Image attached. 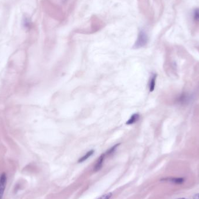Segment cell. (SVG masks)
Instances as JSON below:
<instances>
[{"mask_svg": "<svg viewBox=\"0 0 199 199\" xmlns=\"http://www.w3.org/2000/svg\"><path fill=\"white\" fill-rule=\"evenodd\" d=\"M156 79H157V75L153 74L152 75L149 81V90L150 92H153L155 86H156Z\"/></svg>", "mask_w": 199, "mask_h": 199, "instance_id": "4", "label": "cell"}, {"mask_svg": "<svg viewBox=\"0 0 199 199\" xmlns=\"http://www.w3.org/2000/svg\"><path fill=\"white\" fill-rule=\"evenodd\" d=\"M94 152V151L93 150H90L89 151L87 152V153H86L85 156H83L79 160L78 162H82L86 161V160H87L90 157H91V156L93 154Z\"/></svg>", "mask_w": 199, "mask_h": 199, "instance_id": "6", "label": "cell"}, {"mask_svg": "<svg viewBox=\"0 0 199 199\" xmlns=\"http://www.w3.org/2000/svg\"><path fill=\"white\" fill-rule=\"evenodd\" d=\"M193 199H199V193H197L194 195Z\"/></svg>", "mask_w": 199, "mask_h": 199, "instance_id": "13", "label": "cell"}, {"mask_svg": "<svg viewBox=\"0 0 199 199\" xmlns=\"http://www.w3.org/2000/svg\"><path fill=\"white\" fill-rule=\"evenodd\" d=\"M186 199V198H179V199Z\"/></svg>", "mask_w": 199, "mask_h": 199, "instance_id": "15", "label": "cell"}, {"mask_svg": "<svg viewBox=\"0 0 199 199\" xmlns=\"http://www.w3.org/2000/svg\"><path fill=\"white\" fill-rule=\"evenodd\" d=\"M104 158H105V154H101V156H100L99 159L97 161L96 165L94 166V171L96 172L99 171V170L101 169V168H102L103 162L104 160Z\"/></svg>", "mask_w": 199, "mask_h": 199, "instance_id": "3", "label": "cell"}, {"mask_svg": "<svg viewBox=\"0 0 199 199\" xmlns=\"http://www.w3.org/2000/svg\"><path fill=\"white\" fill-rule=\"evenodd\" d=\"M189 100V96L186 94H182L178 97V101L179 103H185Z\"/></svg>", "mask_w": 199, "mask_h": 199, "instance_id": "7", "label": "cell"}, {"mask_svg": "<svg viewBox=\"0 0 199 199\" xmlns=\"http://www.w3.org/2000/svg\"><path fill=\"white\" fill-rule=\"evenodd\" d=\"M7 183V176L5 173L0 175V199H2Z\"/></svg>", "mask_w": 199, "mask_h": 199, "instance_id": "2", "label": "cell"}, {"mask_svg": "<svg viewBox=\"0 0 199 199\" xmlns=\"http://www.w3.org/2000/svg\"><path fill=\"white\" fill-rule=\"evenodd\" d=\"M24 25L25 27H27L29 26V25H30V22H29V20H28L27 18H26V19H24Z\"/></svg>", "mask_w": 199, "mask_h": 199, "instance_id": "12", "label": "cell"}, {"mask_svg": "<svg viewBox=\"0 0 199 199\" xmlns=\"http://www.w3.org/2000/svg\"><path fill=\"white\" fill-rule=\"evenodd\" d=\"M119 145V144H117L114 146H113L112 147H111L110 149L109 150H108V151L107 152V154H111L113 153L115 151V150H116V149L117 148V147Z\"/></svg>", "mask_w": 199, "mask_h": 199, "instance_id": "11", "label": "cell"}, {"mask_svg": "<svg viewBox=\"0 0 199 199\" xmlns=\"http://www.w3.org/2000/svg\"><path fill=\"white\" fill-rule=\"evenodd\" d=\"M112 193H106L105 194H103L100 197H99L98 199H110L111 197H112Z\"/></svg>", "mask_w": 199, "mask_h": 199, "instance_id": "10", "label": "cell"}, {"mask_svg": "<svg viewBox=\"0 0 199 199\" xmlns=\"http://www.w3.org/2000/svg\"><path fill=\"white\" fill-rule=\"evenodd\" d=\"M61 1H62V2L63 3H65V2H67L68 0H61Z\"/></svg>", "mask_w": 199, "mask_h": 199, "instance_id": "14", "label": "cell"}, {"mask_svg": "<svg viewBox=\"0 0 199 199\" xmlns=\"http://www.w3.org/2000/svg\"><path fill=\"white\" fill-rule=\"evenodd\" d=\"M140 118V115L138 113H136V114H134L133 115H132L131 116V118H129V119L126 122V124L127 125H132L136 123V122H137L139 121V119Z\"/></svg>", "mask_w": 199, "mask_h": 199, "instance_id": "5", "label": "cell"}, {"mask_svg": "<svg viewBox=\"0 0 199 199\" xmlns=\"http://www.w3.org/2000/svg\"><path fill=\"white\" fill-rule=\"evenodd\" d=\"M171 182H174L176 184H181L184 182V179L182 178H174L171 179Z\"/></svg>", "mask_w": 199, "mask_h": 199, "instance_id": "9", "label": "cell"}, {"mask_svg": "<svg viewBox=\"0 0 199 199\" xmlns=\"http://www.w3.org/2000/svg\"><path fill=\"white\" fill-rule=\"evenodd\" d=\"M193 18L196 22H199V8H196L193 11Z\"/></svg>", "mask_w": 199, "mask_h": 199, "instance_id": "8", "label": "cell"}, {"mask_svg": "<svg viewBox=\"0 0 199 199\" xmlns=\"http://www.w3.org/2000/svg\"><path fill=\"white\" fill-rule=\"evenodd\" d=\"M149 40L147 33L144 31H141L138 34L137 40L134 45V48L140 49L145 46Z\"/></svg>", "mask_w": 199, "mask_h": 199, "instance_id": "1", "label": "cell"}]
</instances>
